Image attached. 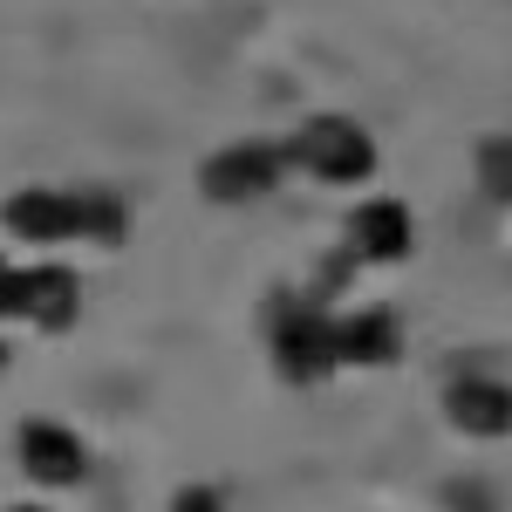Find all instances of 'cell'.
Wrapping results in <instances>:
<instances>
[{
	"instance_id": "cell-1",
	"label": "cell",
	"mask_w": 512,
	"mask_h": 512,
	"mask_svg": "<svg viewBox=\"0 0 512 512\" xmlns=\"http://www.w3.org/2000/svg\"><path fill=\"white\" fill-rule=\"evenodd\" d=\"M260 335H267V362H274L280 383H294V390H315L328 383L335 369H342V349H335V308H328V294H280L267 321H260Z\"/></svg>"
},
{
	"instance_id": "cell-2",
	"label": "cell",
	"mask_w": 512,
	"mask_h": 512,
	"mask_svg": "<svg viewBox=\"0 0 512 512\" xmlns=\"http://www.w3.org/2000/svg\"><path fill=\"white\" fill-rule=\"evenodd\" d=\"M280 151H287V171H301L315 185H342V192L369 185V171H376V137L342 110H315L308 123H294V137H280Z\"/></svg>"
},
{
	"instance_id": "cell-3",
	"label": "cell",
	"mask_w": 512,
	"mask_h": 512,
	"mask_svg": "<svg viewBox=\"0 0 512 512\" xmlns=\"http://www.w3.org/2000/svg\"><path fill=\"white\" fill-rule=\"evenodd\" d=\"M280 178H287V151H280L274 137H233V144H219V151L198 158V192L212 198V205H226V212L274 198Z\"/></svg>"
},
{
	"instance_id": "cell-4",
	"label": "cell",
	"mask_w": 512,
	"mask_h": 512,
	"mask_svg": "<svg viewBox=\"0 0 512 512\" xmlns=\"http://www.w3.org/2000/svg\"><path fill=\"white\" fill-rule=\"evenodd\" d=\"M14 472L28 492H76L89 478V437L62 417H21L14 431Z\"/></svg>"
},
{
	"instance_id": "cell-5",
	"label": "cell",
	"mask_w": 512,
	"mask_h": 512,
	"mask_svg": "<svg viewBox=\"0 0 512 512\" xmlns=\"http://www.w3.org/2000/svg\"><path fill=\"white\" fill-rule=\"evenodd\" d=\"M14 321L28 335H69L82 321V274L69 260H55V253L28 260L14 274Z\"/></svg>"
},
{
	"instance_id": "cell-6",
	"label": "cell",
	"mask_w": 512,
	"mask_h": 512,
	"mask_svg": "<svg viewBox=\"0 0 512 512\" xmlns=\"http://www.w3.org/2000/svg\"><path fill=\"white\" fill-rule=\"evenodd\" d=\"M0 233L28 253H62L76 246V185H14L0 198Z\"/></svg>"
},
{
	"instance_id": "cell-7",
	"label": "cell",
	"mask_w": 512,
	"mask_h": 512,
	"mask_svg": "<svg viewBox=\"0 0 512 512\" xmlns=\"http://www.w3.org/2000/svg\"><path fill=\"white\" fill-rule=\"evenodd\" d=\"M417 246V219L403 198H355L342 212V253L355 267H396Z\"/></svg>"
},
{
	"instance_id": "cell-8",
	"label": "cell",
	"mask_w": 512,
	"mask_h": 512,
	"mask_svg": "<svg viewBox=\"0 0 512 512\" xmlns=\"http://www.w3.org/2000/svg\"><path fill=\"white\" fill-rule=\"evenodd\" d=\"M444 424L458 437H478V444L512 437V383L506 376H451L444 383Z\"/></svg>"
},
{
	"instance_id": "cell-9",
	"label": "cell",
	"mask_w": 512,
	"mask_h": 512,
	"mask_svg": "<svg viewBox=\"0 0 512 512\" xmlns=\"http://www.w3.org/2000/svg\"><path fill=\"white\" fill-rule=\"evenodd\" d=\"M335 349H342V369H390L403 362V321L390 308H342Z\"/></svg>"
},
{
	"instance_id": "cell-10",
	"label": "cell",
	"mask_w": 512,
	"mask_h": 512,
	"mask_svg": "<svg viewBox=\"0 0 512 512\" xmlns=\"http://www.w3.org/2000/svg\"><path fill=\"white\" fill-rule=\"evenodd\" d=\"M137 233V212L117 185H76V246H96V253H117Z\"/></svg>"
},
{
	"instance_id": "cell-11",
	"label": "cell",
	"mask_w": 512,
	"mask_h": 512,
	"mask_svg": "<svg viewBox=\"0 0 512 512\" xmlns=\"http://www.w3.org/2000/svg\"><path fill=\"white\" fill-rule=\"evenodd\" d=\"M472 178L492 205H512V137H485L472 151Z\"/></svg>"
},
{
	"instance_id": "cell-12",
	"label": "cell",
	"mask_w": 512,
	"mask_h": 512,
	"mask_svg": "<svg viewBox=\"0 0 512 512\" xmlns=\"http://www.w3.org/2000/svg\"><path fill=\"white\" fill-rule=\"evenodd\" d=\"M171 512H226V492L219 485H178L171 492Z\"/></svg>"
},
{
	"instance_id": "cell-13",
	"label": "cell",
	"mask_w": 512,
	"mask_h": 512,
	"mask_svg": "<svg viewBox=\"0 0 512 512\" xmlns=\"http://www.w3.org/2000/svg\"><path fill=\"white\" fill-rule=\"evenodd\" d=\"M14 274H21V260L0 253V321H14Z\"/></svg>"
},
{
	"instance_id": "cell-14",
	"label": "cell",
	"mask_w": 512,
	"mask_h": 512,
	"mask_svg": "<svg viewBox=\"0 0 512 512\" xmlns=\"http://www.w3.org/2000/svg\"><path fill=\"white\" fill-rule=\"evenodd\" d=\"M0 512H48L41 499H14V506H0Z\"/></svg>"
}]
</instances>
